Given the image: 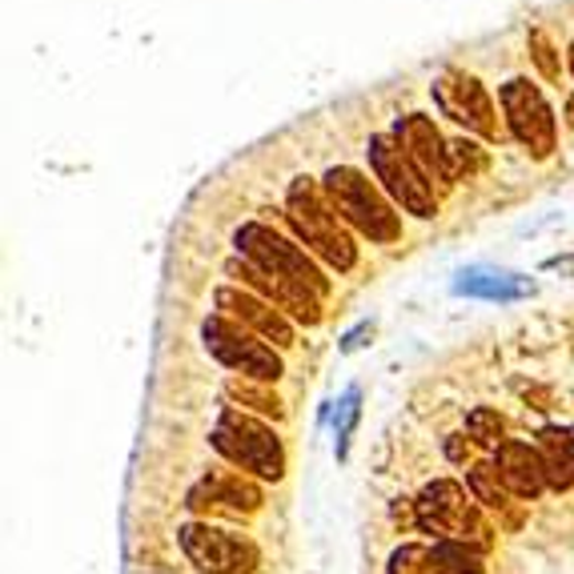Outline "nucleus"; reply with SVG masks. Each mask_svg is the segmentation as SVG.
Masks as SVG:
<instances>
[{"label": "nucleus", "mask_w": 574, "mask_h": 574, "mask_svg": "<svg viewBox=\"0 0 574 574\" xmlns=\"http://www.w3.org/2000/svg\"><path fill=\"white\" fill-rule=\"evenodd\" d=\"M285 221L293 226V233H298V241H302L305 250L317 253L337 273L358 265V246L349 238V229L342 226L337 209L330 206L325 189H317V181L293 177L285 185Z\"/></svg>", "instance_id": "1"}, {"label": "nucleus", "mask_w": 574, "mask_h": 574, "mask_svg": "<svg viewBox=\"0 0 574 574\" xmlns=\"http://www.w3.org/2000/svg\"><path fill=\"white\" fill-rule=\"evenodd\" d=\"M322 189L330 197V206L337 209V217L349 221L362 238L378 241V246H390V241L401 238V217L394 213L386 189H378L362 169H354V165H330L322 174Z\"/></svg>", "instance_id": "2"}, {"label": "nucleus", "mask_w": 574, "mask_h": 574, "mask_svg": "<svg viewBox=\"0 0 574 574\" xmlns=\"http://www.w3.org/2000/svg\"><path fill=\"white\" fill-rule=\"evenodd\" d=\"M233 250L241 253V261L258 265L261 273H270L278 282L302 285V290L317 293V298L330 293L325 273L317 270V261L305 253V246L290 241L285 233L265 226V221H246V226H238V233H233Z\"/></svg>", "instance_id": "3"}, {"label": "nucleus", "mask_w": 574, "mask_h": 574, "mask_svg": "<svg viewBox=\"0 0 574 574\" xmlns=\"http://www.w3.org/2000/svg\"><path fill=\"white\" fill-rule=\"evenodd\" d=\"M209 442H213L217 455H226L233 467L250 470L258 478H278L285 474V450L278 442V434L270 430L265 422L250 418V414L233 410L226 406L221 418H217L213 434H209Z\"/></svg>", "instance_id": "4"}, {"label": "nucleus", "mask_w": 574, "mask_h": 574, "mask_svg": "<svg viewBox=\"0 0 574 574\" xmlns=\"http://www.w3.org/2000/svg\"><path fill=\"white\" fill-rule=\"evenodd\" d=\"M414 522L426 534H438V542H462V546H490V526L478 514L474 499L458 482H430L414 502Z\"/></svg>", "instance_id": "5"}, {"label": "nucleus", "mask_w": 574, "mask_h": 574, "mask_svg": "<svg viewBox=\"0 0 574 574\" xmlns=\"http://www.w3.org/2000/svg\"><path fill=\"white\" fill-rule=\"evenodd\" d=\"M366 161H369V169H374V177L382 181V189H386V197H394L406 213H414V217L438 213L434 181L422 174V165L414 161L410 153L394 142L390 133H369Z\"/></svg>", "instance_id": "6"}, {"label": "nucleus", "mask_w": 574, "mask_h": 574, "mask_svg": "<svg viewBox=\"0 0 574 574\" xmlns=\"http://www.w3.org/2000/svg\"><path fill=\"white\" fill-rule=\"evenodd\" d=\"M201 337H206V349L213 354L217 362L233 374L250 382H278L282 378V358H278V349L258 342V334H250L241 322L226 314H209L201 322Z\"/></svg>", "instance_id": "7"}, {"label": "nucleus", "mask_w": 574, "mask_h": 574, "mask_svg": "<svg viewBox=\"0 0 574 574\" xmlns=\"http://www.w3.org/2000/svg\"><path fill=\"white\" fill-rule=\"evenodd\" d=\"M502 113H507V129L510 137L531 153V157H551L559 145V121H554L551 105L542 97V88L526 76H510L507 85L499 88Z\"/></svg>", "instance_id": "8"}, {"label": "nucleus", "mask_w": 574, "mask_h": 574, "mask_svg": "<svg viewBox=\"0 0 574 574\" xmlns=\"http://www.w3.org/2000/svg\"><path fill=\"white\" fill-rule=\"evenodd\" d=\"M181 546L189 563L206 574H250L258 566V546L238 531H221L213 522L181 526Z\"/></svg>", "instance_id": "9"}, {"label": "nucleus", "mask_w": 574, "mask_h": 574, "mask_svg": "<svg viewBox=\"0 0 574 574\" xmlns=\"http://www.w3.org/2000/svg\"><path fill=\"white\" fill-rule=\"evenodd\" d=\"M434 105L442 108L446 117H455L458 125H467L470 133L494 142L499 137V121H494V101H490L487 85L478 76L467 73H446L434 81Z\"/></svg>", "instance_id": "10"}, {"label": "nucleus", "mask_w": 574, "mask_h": 574, "mask_svg": "<svg viewBox=\"0 0 574 574\" xmlns=\"http://www.w3.org/2000/svg\"><path fill=\"white\" fill-rule=\"evenodd\" d=\"M217 310L226 317H233V322L250 325L253 334L273 342V346H282V349L293 346L290 317H285L282 310H273V302H265L258 293L238 290V285H221V290H217Z\"/></svg>", "instance_id": "11"}, {"label": "nucleus", "mask_w": 574, "mask_h": 574, "mask_svg": "<svg viewBox=\"0 0 574 574\" xmlns=\"http://www.w3.org/2000/svg\"><path fill=\"white\" fill-rule=\"evenodd\" d=\"M226 273H229V278H238V282H246L250 290H258L265 302L290 310L298 322H305V325L322 322V302H325V298H317V293L302 290V285L278 282V278H270V273H261L258 265H250V261H229Z\"/></svg>", "instance_id": "12"}, {"label": "nucleus", "mask_w": 574, "mask_h": 574, "mask_svg": "<svg viewBox=\"0 0 574 574\" xmlns=\"http://www.w3.org/2000/svg\"><path fill=\"white\" fill-rule=\"evenodd\" d=\"M390 137L410 153L414 161L422 165V174L430 177V181H450V177H446V137L438 133V125H434L426 113L394 117Z\"/></svg>", "instance_id": "13"}, {"label": "nucleus", "mask_w": 574, "mask_h": 574, "mask_svg": "<svg viewBox=\"0 0 574 574\" xmlns=\"http://www.w3.org/2000/svg\"><path fill=\"white\" fill-rule=\"evenodd\" d=\"M194 510H221V514H250L261 507V490L241 474H209L189 490Z\"/></svg>", "instance_id": "14"}, {"label": "nucleus", "mask_w": 574, "mask_h": 574, "mask_svg": "<svg viewBox=\"0 0 574 574\" xmlns=\"http://www.w3.org/2000/svg\"><path fill=\"white\" fill-rule=\"evenodd\" d=\"M455 293H462V298H482V302H522V298L534 293V282L510 270L470 265V270H462L455 278Z\"/></svg>", "instance_id": "15"}, {"label": "nucleus", "mask_w": 574, "mask_h": 574, "mask_svg": "<svg viewBox=\"0 0 574 574\" xmlns=\"http://www.w3.org/2000/svg\"><path fill=\"white\" fill-rule=\"evenodd\" d=\"M494 470H499L502 487L519 499H534L546 490V470H542V458L534 446L526 442H502L499 458H494Z\"/></svg>", "instance_id": "16"}, {"label": "nucleus", "mask_w": 574, "mask_h": 574, "mask_svg": "<svg viewBox=\"0 0 574 574\" xmlns=\"http://www.w3.org/2000/svg\"><path fill=\"white\" fill-rule=\"evenodd\" d=\"M534 450L546 470V487L551 490H571L574 487V434L563 426H546L534 438Z\"/></svg>", "instance_id": "17"}, {"label": "nucleus", "mask_w": 574, "mask_h": 574, "mask_svg": "<svg viewBox=\"0 0 574 574\" xmlns=\"http://www.w3.org/2000/svg\"><path fill=\"white\" fill-rule=\"evenodd\" d=\"M467 487H470V499H474L478 507L507 510V494H510V490L502 487L499 470L490 467V462H478V467H470V474H467Z\"/></svg>", "instance_id": "18"}, {"label": "nucleus", "mask_w": 574, "mask_h": 574, "mask_svg": "<svg viewBox=\"0 0 574 574\" xmlns=\"http://www.w3.org/2000/svg\"><path fill=\"white\" fill-rule=\"evenodd\" d=\"M434 554H438L442 574H482V554H478L474 546H462V542H434Z\"/></svg>", "instance_id": "19"}, {"label": "nucleus", "mask_w": 574, "mask_h": 574, "mask_svg": "<svg viewBox=\"0 0 574 574\" xmlns=\"http://www.w3.org/2000/svg\"><path fill=\"white\" fill-rule=\"evenodd\" d=\"M478 165H482V149L467 137H455V142H446V177L450 181H467L470 174H478Z\"/></svg>", "instance_id": "20"}, {"label": "nucleus", "mask_w": 574, "mask_h": 574, "mask_svg": "<svg viewBox=\"0 0 574 574\" xmlns=\"http://www.w3.org/2000/svg\"><path fill=\"white\" fill-rule=\"evenodd\" d=\"M229 398H238V401H250L253 410L265 414V418H282V401H278V394L265 390V382H250V378H241V382H229Z\"/></svg>", "instance_id": "21"}, {"label": "nucleus", "mask_w": 574, "mask_h": 574, "mask_svg": "<svg viewBox=\"0 0 574 574\" xmlns=\"http://www.w3.org/2000/svg\"><path fill=\"white\" fill-rule=\"evenodd\" d=\"M390 574H442L434 546H401L390 559Z\"/></svg>", "instance_id": "22"}, {"label": "nucleus", "mask_w": 574, "mask_h": 574, "mask_svg": "<svg viewBox=\"0 0 574 574\" xmlns=\"http://www.w3.org/2000/svg\"><path fill=\"white\" fill-rule=\"evenodd\" d=\"M467 430L478 446H502V418L494 410H470Z\"/></svg>", "instance_id": "23"}, {"label": "nucleus", "mask_w": 574, "mask_h": 574, "mask_svg": "<svg viewBox=\"0 0 574 574\" xmlns=\"http://www.w3.org/2000/svg\"><path fill=\"white\" fill-rule=\"evenodd\" d=\"M354 422H358V390H349L346 401H342V426H337V458H346L349 434H354Z\"/></svg>", "instance_id": "24"}, {"label": "nucleus", "mask_w": 574, "mask_h": 574, "mask_svg": "<svg viewBox=\"0 0 574 574\" xmlns=\"http://www.w3.org/2000/svg\"><path fill=\"white\" fill-rule=\"evenodd\" d=\"M531 49H534V61H539L542 65V73L551 76H559V65H554V49H551V41H546V36L542 33H531Z\"/></svg>", "instance_id": "25"}, {"label": "nucleus", "mask_w": 574, "mask_h": 574, "mask_svg": "<svg viewBox=\"0 0 574 574\" xmlns=\"http://www.w3.org/2000/svg\"><path fill=\"white\" fill-rule=\"evenodd\" d=\"M546 270L563 273V278H574V253H563V258H551V261H546Z\"/></svg>", "instance_id": "26"}, {"label": "nucleus", "mask_w": 574, "mask_h": 574, "mask_svg": "<svg viewBox=\"0 0 574 574\" xmlns=\"http://www.w3.org/2000/svg\"><path fill=\"white\" fill-rule=\"evenodd\" d=\"M369 334H374V325H358L354 334H346V342H342V349H346V354H354V349L362 346V337H369Z\"/></svg>", "instance_id": "27"}, {"label": "nucleus", "mask_w": 574, "mask_h": 574, "mask_svg": "<svg viewBox=\"0 0 574 574\" xmlns=\"http://www.w3.org/2000/svg\"><path fill=\"white\" fill-rule=\"evenodd\" d=\"M566 121L574 125V93H571V101H566Z\"/></svg>", "instance_id": "28"}, {"label": "nucleus", "mask_w": 574, "mask_h": 574, "mask_svg": "<svg viewBox=\"0 0 574 574\" xmlns=\"http://www.w3.org/2000/svg\"><path fill=\"white\" fill-rule=\"evenodd\" d=\"M566 53H571V73H574V41H571V49H566Z\"/></svg>", "instance_id": "29"}]
</instances>
